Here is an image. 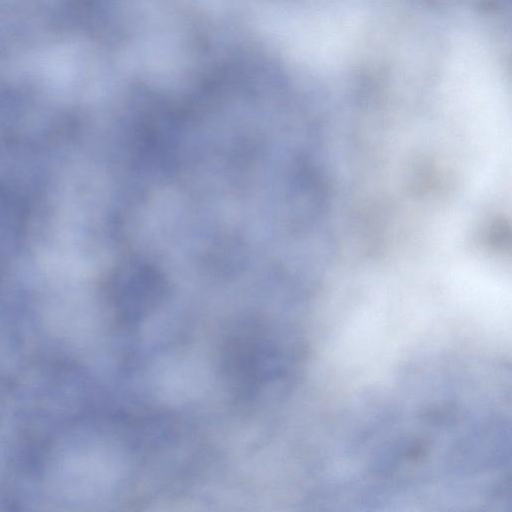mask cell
<instances>
[{
    "instance_id": "cell-1",
    "label": "cell",
    "mask_w": 512,
    "mask_h": 512,
    "mask_svg": "<svg viewBox=\"0 0 512 512\" xmlns=\"http://www.w3.org/2000/svg\"><path fill=\"white\" fill-rule=\"evenodd\" d=\"M272 349L258 337H236L228 346L226 368L228 375L240 384L251 387L262 383L271 374Z\"/></svg>"
}]
</instances>
